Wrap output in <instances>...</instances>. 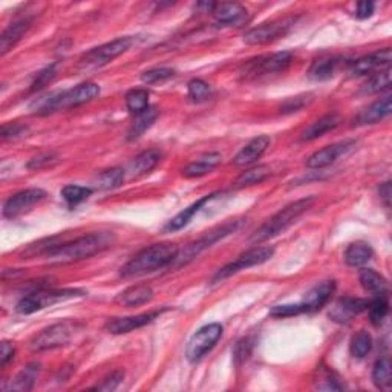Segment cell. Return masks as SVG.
<instances>
[{"mask_svg": "<svg viewBox=\"0 0 392 392\" xmlns=\"http://www.w3.org/2000/svg\"><path fill=\"white\" fill-rule=\"evenodd\" d=\"M114 233L101 231V233H91V235L81 236L74 239L72 243H66L59 245L46 254L48 260L51 264H71L77 260H83L91 256H95L101 251L107 250L115 243Z\"/></svg>", "mask_w": 392, "mask_h": 392, "instance_id": "6da1fadb", "label": "cell"}, {"mask_svg": "<svg viewBox=\"0 0 392 392\" xmlns=\"http://www.w3.org/2000/svg\"><path fill=\"white\" fill-rule=\"evenodd\" d=\"M178 253H180V250H178L176 244L172 243H161L146 247V249H143L140 253H136L135 256L121 268V276L136 278L150 271L160 270V268H164L174 262Z\"/></svg>", "mask_w": 392, "mask_h": 392, "instance_id": "7a4b0ae2", "label": "cell"}, {"mask_svg": "<svg viewBox=\"0 0 392 392\" xmlns=\"http://www.w3.org/2000/svg\"><path fill=\"white\" fill-rule=\"evenodd\" d=\"M100 94V87L95 83H81L72 89L61 92H54L36 100L31 105V111L37 115H50L66 109L77 107L92 101Z\"/></svg>", "mask_w": 392, "mask_h": 392, "instance_id": "3957f363", "label": "cell"}, {"mask_svg": "<svg viewBox=\"0 0 392 392\" xmlns=\"http://www.w3.org/2000/svg\"><path fill=\"white\" fill-rule=\"evenodd\" d=\"M314 201L316 198L309 196L285 205L284 209L279 210L276 215H273L265 224L260 225L259 229L253 233L250 236V243L259 244L284 233L288 227L296 223V219H299L308 209H311Z\"/></svg>", "mask_w": 392, "mask_h": 392, "instance_id": "277c9868", "label": "cell"}, {"mask_svg": "<svg viewBox=\"0 0 392 392\" xmlns=\"http://www.w3.org/2000/svg\"><path fill=\"white\" fill-rule=\"evenodd\" d=\"M240 224H243V221L235 219V221H229V223L216 227V229L207 231L204 236H201L198 240H195V243H192L185 247L181 253H178L176 259L170 265H174L175 268H178V267H183L185 264H189L190 260H194L198 256V254H201L204 250H207V249H210L212 245H215L218 240H221L225 236H229L230 233L236 231Z\"/></svg>", "mask_w": 392, "mask_h": 392, "instance_id": "5b68a950", "label": "cell"}, {"mask_svg": "<svg viewBox=\"0 0 392 392\" xmlns=\"http://www.w3.org/2000/svg\"><path fill=\"white\" fill-rule=\"evenodd\" d=\"M80 325L77 322L65 320L59 322L56 325L45 328L42 333H39L31 340L32 351H48L54 348H60L68 345L72 340V337L77 334Z\"/></svg>", "mask_w": 392, "mask_h": 392, "instance_id": "8992f818", "label": "cell"}, {"mask_svg": "<svg viewBox=\"0 0 392 392\" xmlns=\"http://www.w3.org/2000/svg\"><path fill=\"white\" fill-rule=\"evenodd\" d=\"M83 294L85 293L80 290H37L20 299L16 311L20 314H32L46 307L57 304V302L80 298Z\"/></svg>", "mask_w": 392, "mask_h": 392, "instance_id": "52a82bcc", "label": "cell"}, {"mask_svg": "<svg viewBox=\"0 0 392 392\" xmlns=\"http://www.w3.org/2000/svg\"><path fill=\"white\" fill-rule=\"evenodd\" d=\"M273 254H274L273 247H253V249L240 254L236 260H233V262L223 267L221 270H218L215 276H213L212 282L213 284H216V282H221L227 278L233 276V274L247 270V268L264 264L273 258Z\"/></svg>", "mask_w": 392, "mask_h": 392, "instance_id": "ba28073f", "label": "cell"}, {"mask_svg": "<svg viewBox=\"0 0 392 392\" xmlns=\"http://www.w3.org/2000/svg\"><path fill=\"white\" fill-rule=\"evenodd\" d=\"M291 61L293 56L290 52L270 54V56H264L250 61V63L245 66L243 75L245 79H260L268 77V75L282 74L287 71V68L291 65Z\"/></svg>", "mask_w": 392, "mask_h": 392, "instance_id": "9c48e42d", "label": "cell"}, {"mask_svg": "<svg viewBox=\"0 0 392 392\" xmlns=\"http://www.w3.org/2000/svg\"><path fill=\"white\" fill-rule=\"evenodd\" d=\"M223 331L224 329L219 323H210V325L199 328L198 331L192 336L187 345V351H185V355H187L189 362L196 363L201 360L203 357L216 345V342L221 339Z\"/></svg>", "mask_w": 392, "mask_h": 392, "instance_id": "30bf717a", "label": "cell"}, {"mask_svg": "<svg viewBox=\"0 0 392 392\" xmlns=\"http://www.w3.org/2000/svg\"><path fill=\"white\" fill-rule=\"evenodd\" d=\"M296 20H298V17H285L259 25L256 28H253L244 34V42L247 45L270 43L273 40L284 37L285 34L293 28Z\"/></svg>", "mask_w": 392, "mask_h": 392, "instance_id": "8fae6325", "label": "cell"}, {"mask_svg": "<svg viewBox=\"0 0 392 392\" xmlns=\"http://www.w3.org/2000/svg\"><path fill=\"white\" fill-rule=\"evenodd\" d=\"M134 45V37H120L112 42L101 45L99 48H94L89 52H86L83 57H81V65L85 66H105L107 63H111L112 60L116 57H120L121 54H125L126 51L130 50V46Z\"/></svg>", "mask_w": 392, "mask_h": 392, "instance_id": "7c38bea8", "label": "cell"}, {"mask_svg": "<svg viewBox=\"0 0 392 392\" xmlns=\"http://www.w3.org/2000/svg\"><path fill=\"white\" fill-rule=\"evenodd\" d=\"M46 192L42 189H26L17 192L16 195L8 198V201L3 205V216L8 219H14L25 212H28L34 205L43 201Z\"/></svg>", "mask_w": 392, "mask_h": 392, "instance_id": "4fadbf2b", "label": "cell"}, {"mask_svg": "<svg viewBox=\"0 0 392 392\" xmlns=\"http://www.w3.org/2000/svg\"><path fill=\"white\" fill-rule=\"evenodd\" d=\"M354 146H355V141L348 140V141L336 143V144H331V146L323 147L308 158L307 167L323 169L327 166H331V164L339 160L340 156L347 155L351 149H354Z\"/></svg>", "mask_w": 392, "mask_h": 392, "instance_id": "5bb4252c", "label": "cell"}, {"mask_svg": "<svg viewBox=\"0 0 392 392\" xmlns=\"http://www.w3.org/2000/svg\"><path fill=\"white\" fill-rule=\"evenodd\" d=\"M166 311V308L163 309H155V311L150 313H143L138 316H130V318H115L111 319L106 323V331L111 334H126L134 331V329L143 328L147 323L154 322L155 319L160 318V316Z\"/></svg>", "mask_w": 392, "mask_h": 392, "instance_id": "9a60e30c", "label": "cell"}, {"mask_svg": "<svg viewBox=\"0 0 392 392\" xmlns=\"http://www.w3.org/2000/svg\"><path fill=\"white\" fill-rule=\"evenodd\" d=\"M369 302L367 299H354V298H343L339 299L329 309V318L337 323H349L355 316L363 313L368 308Z\"/></svg>", "mask_w": 392, "mask_h": 392, "instance_id": "2e32d148", "label": "cell"}, {"mask_svg": "<svg viewBox=\"0 0 392 392\" xmlns=\"http://www.w3.org/2000/svg\"><path fill=\"white\" fill-rule=\"evenodd\" d=\"M392 54L389 48H384L382 51H375L369 56H364L359 60H355L351 63L349 72L353 75H368L373 74L377 70H382L383 66H388L391 63Z\"/></svg>", "mask_w": 392, "mask_h": 392, "instance_id": "e0dca14e", "label": "cell"}, {"mask_svg": "<svg viewBox=\"0 0 392 392\" xmlns=\"http://www.w3.org/2000/svg\"><path fill=\"white\" fill-rule=\"evenodd\" d=\"M334 290H336L334 280H325L322 282V284L313 287L311 290L307 293L304 302H302L305 313L319 311L320 308L325 307L328 304V300L331 299Z\"/></svg>", "mask_w": 392, "mask_h": 392, "instance_id": "ac0fdd59", "label": "cell"}, {"mask_svg": "<svg viewBox=\"0 0 392 392\" xmlns=\"http://www.w3.org/2000/svg\"><path fill=\"white\" fill-rule=\"evenodd\" d=\"M270 143H271L270 136L267 135L256 136V138H253L249 144H245V146L239 150L233 163H235V166L238 167L250 166V164L258 161L259 158L264 155L267 147L270 146Z\"/></svg>", "mask_w": 392, "mask_h": 392, "instance_id": "d6986e66", "label": "cell"}, {"mask_svg": "<svg viewBox=\"0 0 392 392\" xmlns=\"http://www.w3.org/2000/svg\"><path fill=\"white\" fill-rule=\"evenodd\" d=\"M213 16H215L216 22L219 25L224 26H238L245 20L247 11L243 5H239L236 2H223V3H215V8H213Z\"/></svg>", "mask_w": 392, "mask_h": 392, "instance_id": "ffe728a7", "label": "cell"}, {"mask_svg": "<svg viewBox=\"0 0 392 392\" xmlns=\"http://www.w3.org/2000/svg\"><path fill=\"white\" fill-rule=\"evenodd\" d=\"M391 109H392V97L391 95H386V97L377 100L367 109H363V111L357 115L355 123L357 125H374V123L386 118V116L391 114Z\"/></svg>", "mask_w": 392, "mask_h": 392, "instance_id": "44dd1931", "label": "cell"}, {"mask_svg": "<svg viewBox=\"0 0 392 392\" xmlns=\"http://www.w3.org/2000/svg\"><path fill=\"white\" fill-rule=\"evenodd\" d=\"M154 298V290L149 285H134L129 287L127 290H125L123 293H120L116 296V304H120L123 307H141L147 302L152 300Z\"/></svg>", "mask_w": 392, "mask_h": 392, "instance_id": "7402d4cb", "label": "cell"}, {"mask_svg": "<svg viewBox=\"0 0 392 392\" xmlns=\"http://www.w3.org/2000/svg\"><path fill=\"white\" fill-rule=\"evenodd\" d=\"M30 26H31L30 19H22L17 20L14 23H11L8 28L3 31L2 37H0V54L5 56L6 52L12 50V46L25 36L26 31L30 30Z\"/></svg>", "mask_w": 392, "mask_h": 392, "instance_id": "603a6c76", "label": "cell"}, {"mask_svg": "<svg viewBox=\"0 0 392 392\" xmlns=\"http://www.w3.org/2000/svg\"><path fill=\"white\" fill-rule=\"evenodd\" d=\"M339 123H340V116L337 114L323 115L322 118L311 123V125H309L304 132H302V140L311 141V140L319 138V136L334 130L337 126H339Z\"/></svg>", "mask_w": 392, "mask_h": 392, "instance_id": "cb8c5ba5", "label": "cell"}, {"mask_svg": "<svg viewBox=\"0 0 392 392\" xmlns=\"http://www.w3.org/2000/svg\"><path fill=\"white\" fill-rule=\"evenodd\" d=\"M221 158H223L221 154L218 152H212L199 156L196 161L190 163L189 166L183 170V175L185 178H199L207 175L218 166L219 163H221Z\"/></svg>", "mask_w": 392, "mask_h": 392, "instance_id": "d4e9b609", "label": "cell"}, {"mask_svg": "<svg viewBox=\"0 0 392 392\" xmlns=\"http://www.w3.org/2000/svg\"><path fill=\"white\" fill-rule=\"evenodd\" d=\"M216 195L218 194H212V195H207V196H204L201 199H198V201L192 204L190 207L184 209L181 213H178V215L174 219H170V221L167 223V225L164 227V230H166V231L181 230L183 227H185L192 221V218L195 216V213H198L199 210H201L205 204L212 201V199H215Z\"/></svg>", "mask_w": 392, "mask_h": 392, "instance_id": "484cf974", "label": "cell"}, {"mask_svg": "<svg viewBox=\"0 0 392 392\" xmlns=\"http://www.w3.org/2000/svg\"><path fill=\"white\" fill-rule=\"evenodd\" d=\"M163 154L158 149H149L144 150L138 156H135V160L130 164V172L132 176H141L149 174L150 170H154L158 163L161 161Z\"/></svg>", "mask_w": 392, "mask_h": 392, "instance_id": "4316f807", "label": "cell"}, {"mask_svg": "<svg viewBox=\"0 0 392 392\" xmlns=\"http://www.w3.org/2000/svg\"><path fill=\"white\" fill-rule=\"evenodd\" d=\"M345 262L349 267H362L373 258V249L367 243H353L345 250Z\"/></svg>", "mask_w": 392, "mask_h": 392, "instance_id": "83f0119b", "label": "cell"}, {"mask_svg": "<svg viewBox=\"0 0 392 392\" xmlns=\"http://www.w3.org/2000/svg\"><path fill=\"white\" fill-rule=\"evenodd\" d=\"M359 279L362 287L368 293H373L377 296L386 293L388 290L386 279H384L382 274H378L375 270H373V268H363V270H360Z\"/></svg>", "mask_w": 392, "mask_h": 392, "instance_id": "f1b7e54d", "label": "cell"}, {"mask_svg": "<svg viewBox=\"0 0 392 392\" xmlns=\"http://www.w3.org/2000/svg\"><path fill=\"white\" fill-rule=\"evenodd\" d=\"M156 118H158V111L155 107H147L146 111H143L141 114H136V118L134 120L132 126H130L127 132V138L129 140L140 138V136L154 125Z\"/></svg>", "mask_w": 392, "mask_h": 392, "instance_id": "f546056e", "label": "cell"}, {"mask_svg": "<svg viewBox=\"0 0 392 392\" xmlns=\"http://www.w3.org/2000/svg\"><path fill=\"white\" fill-rule=\"evenodd\" d=\"M368 311H369V320L373 325L380 327L384 318H386L389 313V302L386 293L377 294L375 299L368 304Z\"/></svg>", "mask_w": 392, "mask_h": 392, "instance_id": "4dcf8cb0", "label": "cell"}, {"mask_svg": "<svg viewBox=\"0 0 392 392\" xmlns=\"http://www.w3.org/2000/svg\"><path fill=\"white\" fill-rule=\"evenodd\" d=\"M337 65L339 61L334 59H325V60H318L314 61L313 66L309 68V79H313L316 81H323V80H329L336 74Z\"/></svg>", "mask_w": 392, "mask_h": 392, "instance_id": "1f68e13d", "label": "cell"}, {"mask_svg": "<svg viewBox=\"0 0 392 392\" xmlns=\"http://www.w3.org/2000/svg\"><path fill=\"white\" fill-rule=\"evenodd\" d=\"M373 382L378 389H389L392 382V373H391V362L388 357H382L377 360L373 369Z\"/></svg>", "mask_w": 392, "mask_h": 392, "instance_id": "d6a6232c", "label": "cell"}, {"mask_svg": "<svg viewBox=\"0 0 392 392\" xmlns=\"http://www.w3.org/2000/svg\"><path fill=\"white\" fill-rule=\"evenodd\" d=\"M37 374H39V364H30V367H26L22 373H19L16 375L14 380H12L10 384V389L30 391L34 386V383H36Z\"/></svg>", "mask_w": 392, "mask_h": 392, "instance_id": "836d02e7", "label": "cell"}, {"mask_svg": "<svg viewBox=\"0 0 392 392\" xmlns=\"http://www.w3.org/2000/svg\"><path fill=\"white\" fill-rule=\"evenodd\" d=\"M389 86H391V70L388 66L386 70H380L378 72H374L371 75L367 83L363 85L362 92L375 94L383 91V89H388Z\"/></svg>", "mask_w": 392, "mask_h": 392, "instance_id": "e575fe53", "label": "cell"}, {"mask_svg": "<svg viewBox=\"0 0 392 392\" xmlns=\"http://www.w3.org/2000/svg\"><path fill=\"white\" fill-rule=\"evenodd\" d=\"M126 106L132 114H141L149 107L147 89H132L126 94Z\"/></svg>", "mask_w": 392, "mask_h": 392, "instance_id": "d590c367", "label": "cell"}, {"mask_svg": "<svg viewBox=\"0 0 392 392\" xmlns=\"http://www.w3.org/2000/svg\"><path fill=\"white\" fill-rule=\"evenodd\" d=\"M371 348H373V337H371L368 331H359L351 339L349 351L353 357H357V359H363L369 353Z\"/></svg>", "mask_w": 392, "mask_h": 392, "instance_id": "8d00e7d4", "label": "cell"}, {"mask_svg": "<svg viewBox=\"0 0 392 392\" xmlns=\"http://www.w3.org/2000/svg\"><path fill=\"white\" fill-rule=\"evenodd\" d=\"M270 176V167L268 166H256L251 167L249 170H245L243 175H240L235 185L236 187H245V185H253L265 181L267 178Z\"/></svg>", "mask_w": 392, "mask_h": 392, "instance_id": "74e56055", "label": "cell"}, {"mask_svg": "<svg viewBox=\"0 0 392 392\" xmlns=\"http://www.w3.org/2000/svg\"><path fill=\"white\" fill-rule=\"evenodd\" d=\"M125 181V170L120 167H114L105 170L103 174L99 175L97 178V185L101 190H112L120 187V185Z\"/></svg>", "mask_w": 392, "mask_h": 392, "instance_id": "f35d334b", "label": "cell"}, {"mask_svg": "<svg viewBox=\"0 0 392 392\" xmlns=\"http://www.w3.org/2000/svg\"><path fill=\"white\" fill-rule=\"evenodd\" d=\"M91 194H92V189L83 187V185L70 184L61 189V198H63L66 204L71 205V207H74V205H77L80 203H83L85 199L91 196Z\"/></svg>", "mask_w": 392, "mask_h": 392, "instance_id": "ab89813d", "label": "cell"}, {"mask_svg": "<svg viewBox=\"0 0 392 392\" xmlns=\"http://www.w3.org/2000/svg\"><path fill=\"white\" fill-rule=\"evenodd\" d=\"M187 92H189V97L194 100L195 103L207 101L212 97V87H210V85L205 83L204 80H199V79H194L192 81H189Z\"/></svg>", "mask_w": 392, "mask_h": 392, "instance_id": "60d3db41", "label": "cell"}, {"mask_svg": "<svg viewBox=\"0 0 392 392\" xmlns=\"http://www.w3.org/2000/svg\"><path fill=\"white\" fill-rule=\"evenodd\" d=\"M175 75V71L170 70V68H155V70H149L146 72L141 74V80L144 83L152 85V83H160V81H166L172 79Z\"/></svg>", "mask_w": 392, "mask_h": 392, "instance_id": "b9f144b4", "label": "cell"}, {"mask_svg": "<svg viewBox=\"0 0 392 392\" xmlns=\"http://www.w3.org/2000/svg\"><path fill=\"white\" fill-rule=\"evenodd\" d=\"M57 75V65H50L46 66L43 71H40L37 74L36 80L32 81L31 85V91H40V89H43L45 86H48L54 80V77Z\"/></svg>", "mask_w": 392, "mask_h": 392, "instance_id": "7bdbcfd3", "label": "cell"}, {"mask_svg": "<svg viewBox=\"0 0 392 392\" xmlns=\"http://www.w3.org/2000/svg\"><path fill=\"white\" fill-rule=\"evenodd\" d=\"M125 378V373L123 371H114L111 375H107L106 378H103L101 383H99L97 386H94L92 389L95 391H114L118 388V384Z\"/></svg>", "mask_w": 392, "mask_h": 392, "instance_id": "ee69618b", "label": "cell"}, {"mask_svg": "<svg viewBox=\"0 0 392 392\" xmlns=\"http://www.w3.org/2000/svg\"><path fill=\"white\" fill-rule=\"evenodd\" d=\"M313 95H299V97H293L290 100H287L282 106V112L290 114V112H298L302 107H305L308 103H311Z\"/></svg>", "mask_w": 392, "mask_h": 392, "instance_id": "f6af8a7d", "label": "cell"}, {"mask_svg": "<svg viewBox=\"0 0 392 392\" xmlns=\"http://www.w3.org/2000/svg\"><path fill=\"white\" fill-rule=\"evenodd\" d=\"M302 313H305V309H304V305L302 304H296V305H278V307H274L270 314L273 316V318H290V316H298V314H302Z\"/></svg>", "mask_w": 392, "mask_h": 392, "instance_id": "bcb514c9", "label": "cell"}, {"mask_svg": "<svg viewBox=\"0 0 392 392\" xmlns=\"http://www.w3.org/2000/svg\"><path fill=\"white\" fill-rule=\"evenodd\" d=\"M28 126L25 125H19V123H14V125H8V126H3L2 127V140H16L20 138V136H23L26 132H28Z\"/></svg>", "mask_w": 392, "mask_h": 392, "instance_id": "7dc6e473", "label": "cell"}, {"mask_svg": "<svg viewBox=\"0 0 392 392\" xmlns=\"http://www.w3.org/2000/svg\"><path fill=\"white\" fill-rule=\"evenodd\" d=\"M54 161H56V156H54L52 154H42L36 158H32V160L28 163V169H32V170L42 169L45 166H50V164Z\"/></svg>", "mask_w": 392, "mask_h": 392, "instance_id": "c3c4849f", "label": "cell"}, {"mask_svg": "<svg viewBox=\"0 0 392 392\" xmlns=\"http://www.w3.org/2000/svg\"><path fill=\"white\" fill-rule=\"evenodd\" d=\"M250 353H251V342H250V339L240 340L236 345L235 357H236L238 360H245L247 357L250 355Z\"/></svg>", "mask_w": 392, "mask_h": 392, "instance_id": "681fc988", "label": "cell"}, {"mask_svg": "<svg viewBox=\"0 0 392 392\" xmlns=\"http://www.w3.org/2000/svg\"><path fill=\"white\" fill-rule=\"evenodd\" d=\"M12 357H14V348L10 342H2V348H0V363H2V367H6L10 360H12Z\"/></svg>", "mask_w": 392, "mask_h": 392, "instance_id": "f907efd6", "label": "cell"}, {"mask_svg": "<svg viewBox=\"0 0 392 392\" xmlns=\"http://www.w3.org/2000/svg\"><path fill=\"white\" fill-rule=\"evenodd\" d=\"M375 5L373 2H360L357 5V11H355V17L357 19H368L373 16Z\"/></svg>", "mask_w": 392, "mask_h": 392, "instance_id": "816d5d0a", "label": "cell"}, {"mask_svg": "<svg viewBox=\"0 0 392 392\" xmlns=\"http://www.w3.org/2000/svg\"><path fill=\"white\" fill-rule=\"evenodd\" d=\"M380 198L383 199V203L386 207H389V201H391V183H384L380 187Z\"/></svg>", "mask_w": 392, "mask_h": 392, "instance_id": "f5cc1de1", "label": "cell"}]
</instances>
